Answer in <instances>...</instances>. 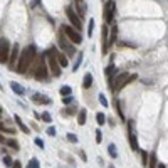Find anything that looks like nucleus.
I'll return each instance as SVG.
<instances>
[{
  "label": "nucleus",
  "mask_w": 168,
  "mask_h": 168,
  "mask_svg": "<svg viewBox=\"0 0 168 168\" xmlns=\"http://www.w3.org/2000/svg\"><path fill=\"white\" fill-rule=\"evenodd\" d=\"M29 67H30V74L34 76L35 79L42 81L47 77V64H46V61H44V56H39V57L35 56Z\"/></svg>",
  "instance_id": "obj_2"
},
{
  "label": "nucleus",
  "mask_w": 168,
  "mask_h": 168,
  "mask_svg": "<svg viewBox=\"0 0 168 168\" xmlns=\"http://www.w3.org/2000/svg\"><path fill=\"white\" fill-rule=\"evenodd\" d=\"M56 57H57V62H59V66H61V67H67V66H69V61H67V57H66L64 54H61L59 51L56 52Z\"/></svg>",
  "instance_id": "obj_16"
},
{
  "label": "nucleus",
  "mask_w": 168,
  "mask_h": 168,
  "mask_svg": "<svg viewBox=\"0 0 168 168\" xmlns=\"http://www.w3.org/2000/svg\"><path fill=\"white\" fill-rule=\"evenodd\" d=\"M35 54H37V52H35V46H27L22 52H20L19 61H17V67H15L20 74H25L29 71V66H30V62L34 61Z\"/></svg>",
  "instance_id": "obj_1"
},
{
  "label": "nucleus",
  "mask_w": 168,
  "mask_h": 168,
  "mask_svg": "<svg viewBox=\"0 0 168 168\" xmlns=\"http://www.w3.org/2000/svg\"><path fill=\"white\" fill-rule=\"evenodd\" d=\"M57 42H59L61 51L66 52V56H71V57H72V56L76 54V47L67 40V37H66V35L62 34V30H59V34H57Z\"/></svg>",
  "instance_id": "obj_5"
},
{
  "label": "nucleus",
  "mask_w": 168,
  "mask_h": 168,
  "mask_svg": "<svg viewBox=\"0 0 168 168\" xmlns=\"http://www.w3.org/2000/svg\"><path fill=\"white\" fill-rule=\"evenodd\" d=\"M94 24H96V22H94L93 19L89 20V25H88V37H91V35H93V30H94Z\"/></svg>",
  "instance_id": "obj_28"
},
{
  "label": "nucleus",
  "mask_w": 168,
  "mask_h": 168,
  "mask_svg": "<svg viewBox=\"0 0 168 168\" xmlns=\"http://www.w3.org/2000/svg\"><path fill=\"white\" fill-rule=\"evenodd\" d=\"M66 15H67V19H69V22H71V27L72 29H76L77 32L83 29V22H81V19L77 17V14H76V9L74 7H71L69 5L67 9H66Z\"/></svg>",
  "instance_id": "obj_7"
},
{
  "label": "nucleus",
  "mask_w": 168,
  "mask_h": 168,
  "mask_svg": "<svg viewBox=\"0 0 168 168\" xmlns=\"http://www.w3.org/2000/svg\"><path fill=\"white\" fill-rule=\"evenodd\" d=\"M76 5H77V17H83V15H86V3L83 2V0H76Z\"/></svg>",
  "instance_id": "obj_15"
},
{
  "label": "nucleus",
  "mask_w": 168,
  "mask_h": 168,
  "mask_svg": "<svg viewBox=\"0 0 168 168\" xmlns=\"http://www.w3.org/2000/svg\"><path fill=\"white\" fill-rule=\"evenodd\" d=\"M128 128H129V133H134V121H128Z\"/></svg>",
  "instance_id": "obj_41"
},
{
  "label": "nucleus",
  "mask_w": 168,
  "mask_h": 168,
  "mask_svg": "<svg viewBox=\"0 0 168 168\" xmlns=\"http://www.w3.org/2000/svg\"><path fill=\"white\" fill-rule=\"evenodd\" d=\"M157 168H166V165H163V163H161V165H158Z\"/></svg>",
  "instance_id": "obj_44"
},
{
  "label": "nucleus",
  "mask_w": 168,
  "mask_h": 168,
  "mask_svg": "<svg viewBox=\"0 0 168 168\" xmlns=\"http://www.w3.org/2000/svg\"><path fill=\"white\" fill-rule=\"evenodd\" d=\"M19 56H20V49H19V44L10 47V56H9V62H10V67L15 69V64L19 61Z\"/></svg>",
  "instance_id": "obj_10"
},
{
  "label": "nucleus",
  "mask_w": 168,
  "mask_h": 168,
  "mask_svg": "<svg viewBox=\"0 0 168 168\" xmlns=\"http://www.w3.org/2000/svg\"><path fill=\"white\" fill-rule=\"evenodd\" d=\"M138 77V74H131V76H128L126 72H120L116 77H109L108 79V84H109V88H113V93H118V91H121L125 86H128L131 81H134Z\"/></svg>",
  "instance_id": "obj_3"
},
{
  "label": "nucleus",
  "mask_w": 168,
  "mask_h": 168,
  "mask_svg": "<svg viewBox=\"0 0 168 168\" xmlns=\"http://www.w3.org/2000/svg\"><path fill=\"white\" fill-rule=\"evenodd\" d=\"M35 145H37L40 150H44V141L40 140V138H35Z\"/></svg>",
  "instance_id": "obj_37"
},
{
  "label": "nucleus",
  "mask_w": 168,
  "mask_h": 168,
  "mask_svg": "<svg viewBox=\"0 0 168 168\" xmlns=\"http://www.w3.org/2000/svg\"><path fill=\"white\" fill-rule=\"evenodd\" d=\"M27 168H40V163H39V160H37V158H30V161H29Z\"/></svg>",
  "instance_id": "obj_25"
},
{
  "label": "nucleus",
  "mask_w": 168,
  "mask_h": 168,
  "mask_svg": "<svg viewBox=\"0 0 168 168\" xmlns=\"http://www.w3.org/2000/svg\"><path fill=\"white\" fill-rule=\"evenodd\" d=\"M113 71H114V64H109L108 66V67H106V76H108V77H111V74H113Z\"/></svg>",
  "instance_id": "obj_32"
},
{
  "label": "nucleus",
  "mask_w": 168,
  "mask_h": 168,
  "mask_svg": "<svg viewBox=\"0 0 168 168\" xmlns=\"http://www.w3.org/2000/svg\"><path fill=\"white\" fill-rule=\"evenodd\" d=\"M96 121H98V125H104V123H106V116H104L103 113H98L96 114Z\"/></svg>",
  "instance_id": "obj_27"
},
{
  "label": "nucleus",
  "mask_w": 168,
  "mask_h": 168,
  "mask_svg": "<svg viewBox=\"0 0 168 168\" xmlns=\"http://www.w3.org/2000/svg\"><path fill=\"white\" fill-rule=\"evenodd\" d=\"M47 134H49V136H56V129H54V128H52V126H51V128L47 129Z\"/></svg>",
  "instance_id": "obj_42"
},
{
  "label": "nucleus",
  "mask_w": 168,
  "mask_h": 168,
  "mask_svg": "<svg viewBox=\"0 0 168 168\" xmlns=\"http://www.w3.org/2000/svg\"><path fill=\"white\" fill-rule=\"evenodd\" d=\"M114 9H116L114 2H113V0H108V2H106V5H104V22L106 24H113Z\"/></svg>",
  "instance_id": "obj_9"
},
{
  "label": "nucleus",
  "mask_w": 168,
  "mask_h": 168,
  "mask_svg": "<svg viewBox=\"0 0 168 168\" xmlns=\"http://www.w3.org/2000/svg\"><path fill=\"white\" fill-rule=\"evenodd\" d=\"M71 91H72L71 86H62L59 93H61V96H62V98H66V96H71Z\"/></svg>",
  "instance_id": "obj_23"
},
{
  "label": "nucleus",
  "mask_w": 168,
  "mask_h": 168,
  "mask_svg": "<svg viewBox=\"0 0 168 168\" xmlns=\"http://www.w3.org/2000/svg\"><path fill=\"white\" fill-rule=\"evenodd\" d=\"M81 61H83V52H79V54H77L76 64L72 66V71H77V69H79V66H81Z\"/></svg>",
  "instance_id": "obj_26"
},
{
  "label": "nucleus",
  "mask_w": 168,
  "mask_h": 168,
  "mask_svg": "<svg viewBox=\"0 0 168 168\" xmlns=\"http://www.w3.org/2000/svg\"><path fill=\"white\" fill-rule=\"evenodd\" d=\"M128 138H129V145H131V150L138 151V140H136V134H134V133H129V134H128Z\"/></svg>",
  "instance_id": "obj_17"
},
{
  "label": "nucleus",
  "mask_w": 168,
  "mask_h": 168,
  "mask_svg": "<svg viewBox=\"0 0 168 168\" xmlns=\"http://www.w3.org/2000/svg\"><path fill=\"white\" fill-rule=\"evenodd\" d=\"M62 103H64V104H71V103H72V96H66L64 99H62Z\"/></svg>",
  "instance_id": "obj_40"
},
{
  "label": "nucleus",
  "mask_w": 168,
  "mask_h": 168,
  "mask_svg": "<svg viewBox=\"0 0 168 168\" xmlns=\"http://www.w3.org/2000/svg\"><path fill=\"white\" fill-rule=\"evenodd\" d=\"M157 155L155 153H151L150 157H148V168H157Z\"/></svg>",
  "instance_id": "obj_21"
},
{
  "label": "nucleus",
  "mask_w": 168,
  "mask_h": 168,
  "mask_svg": "<svg viewBox=\"0 0 168 168\" xmlns=\"http://www.w3.org/2000/svg\"><path fill=\"white\" fill-rule=\"evenodd\" d=\"M3 163H5L7 166H12V163H14V161H12L10 157H5V158H3Z\"/></svg>",
  "instance_id": "obj_38"
},
{
  "label": "nucleus",
  "mask_w": 168,
  "mask_h": 168,
  "mask_svg": "<svg viewBox=\"0 0 168 168\" xmlns=\"http://www.w3.org/2000/svg\"><path fill=\"white\" fill-rule=\"evenodd\" d=\"M74 111H76L74 108H66L64 111H62V114H66V116H69V114H72V113H74Z\"/></svg>",
  "instance_id": "obj_35"
},
{
  "label": "nucleus",
  "mask_w": 168,
  "mask_h": 168,
  "mask_svg": "<svg viewBox=\"0 0 168 168\" xmlns=\"http://www.w3.org/2000/svg\"><path fill=\"white\" fill-rule=\"evenodd\" d=\"M108 153L111 155V158H118V150H116V145L109 143V146H108Z\"/></svg>",
  "instance_id": "obj_22"
},
{
  "label": "nucleus",
  "mask_w": 168,
  "mask_h": 168,
  "mask_svg": "<svg viewBox=\"0 0 168 168\" xmlns=\"http://www.w3.org/2000/svg\"><path fill=\"white\" fill-rule=\"evenodd\" d=\"M56 49L52 47V49H49V51L46 52V57H47V64H49V67H51V72L54 74L56 77H59L61 76V66L57 64V57H56Z\"/></svg>",
  "instance_id": "obj_4"
},
{
  "label": "nucleus",
  "mask_w": 168,
  "mask_h": 168,
  "mask_svg": "<svg viewBox=\"0 0 168 168\" xmlns=\"http://www.w3.org/2000/svg\"><path fill=\"white\" fill-rule=\"evenodd\" d=\"M10 47H12V46H10L9 39H5V37H2V39H0V62H2V64L9 62Z\"/></svg>",
  "instance_id": "obj_8"
},
{
  "label": "nucleus",
  "mask_w": 168,
  "mask_h": 168,
  "mask_svg": "<svg viewBox=\"0 0 168 168\" xmlns=\"http://www.w3.org/2000/svg\"><path fill=\"white\" fill-rule=\"evenodd\" d=\"M101 140H103V133H101V131L98 129V131H96V141H98V143H101Z\"/></svg>",
  "instance_id": "obj_39"
},
{
  "label": "nucleus",
  "mask_w": 168,
  "mask_h": 168,
  "mask_svg": "<svg viewBox=\"0 0 168 168\" xmlns=\"http://www.w3.org/2000/svg\"><path fill=\"white\" fill-rule=\"evenodd\" d=\"M116 39H118V25H116V24H113L111 34H108V47L113 46V44L116 42Z\"/></svg>",
  "instance_id": "obj_12"
},
{
  "label": "nucleus",
  "mask_w": 168,
  "mask_h": 168,
  "mask_svg": "<svg viewBox=\"0 0 168 168\" xmlns=\"http://www.w3.org/2000/svg\"><path fill=\"white\" fill-rule=\"evenodd\" d=\"M86 116H88V111H86V109H81L79 114H77V123H79L81 126L86 123Z\"/></svg>",
  "instance_id": "obj_20"
},
{
  "label": "nucleus",
  "mask_w": 168,
  "mask_h": 168,
  "mask_svg": "<svg viewBox=\"0 0 168 168\" xmlns=\"http://www.w3.org/2000/svg\"><path fill=\"white\" fill-rule=\"evenodd\" d=\"M101 34H103V54H106V52H108V34H109V32H108V27H103V29H101Z\"/></svg>",
  "instance_id": "obj_13"
},
{
  "label": "nucleus",
  "mask_w": 168,
  "mask_h": 168,
  "mask_svg": "<svg viewBox=\"0 0 168 168\" xmlns=\"http://www.w3.org/2000/svg\"><path fill=\"white\" fill-rule=\"evenodd\" d=\"M108 168H114V166H113V165H109V166H108Z\"/></svg>",
  "instance_id": "obj_45"
},
{
  "label": "nucleus",
  "mask_w": 168,
  "mask_h": 168,
  "mask_svg": "<svg viewBox=\"0 0 168 168\" xmlns=\"http://www.w3.org/2000/svg\"><path fill=\"white\" fill-rule=\"evenodd\" d=\"M99 103H101V106H104V108H108V99H106V96L104 94H99Z\"/></svg>",
  "instance_id": "obj_29"
},
{
  "label": "nucleus",
  "mask_w": 168,
  "mask_h": 168,
  "mask_svg": "<svg viewBox=\"0 0 168 168\" xmlns=\"http://www.w3.org/2000/svg\"><path fill=\"white\" fill-rule=\"evenodd\" d=\"M116 109H118V114H120L121 121H125V114H123V109H121V103H120V101L116 103Z\"/></svg>",
  "instance_id": "obj_31"
},
{
  "label": "nucleus",
  "mask_w": 168,
  "mask_h": 168,
  "mask_svg": "<svg viewBox=\"0 0 168 168\" xmlns=\"http://www.w3.org/2000/svg\"><path fill=\"white\" fill-rule=\"evenodd\" d=\"M10 168H22V163H20V161H15V163H12Z\"/></svg>",
  "instance_id": "obj_43"
},
{
  "label": "nucleus",
  "mask_w": 168,
  "mask_h": 168,
  "mask_svg": "<svg viewBox=\"0 0 168 168\" xmlns=\"http://www.w3.org/2000/svg\"><path fill=\"white\" fill-rule=\"evenodd\" d=\"M14 120H15V123H17V126H19V128L22 129V131H24V133H30V129H29L25 125H24V121L20 120V116H17V114H15V116H14Z\"/></svg>",
  "instance_id": "obj_18"
},
{
  "label": "nucleus",
  "mask_w": 168,
  "mask_h": 168,
  "mask_svg": "<svg viewBox=\"0 0 168 168\" xmlns=\"http://www.w3.org/2000/svg\"><path fill=\"white\" fill-rule=\"evenodd\" d=\"M91 86H93V74H89V72H88V74L84 76V81H83V88H84V89H89V88H91Z\"/></svg>",
  "instance_id": "obj_19"
},
{
  "label": "nucleus",
  "mask_w": 168,
  "mask_h": 168,
  "mask_svg": "<svg viewBox=\"0 0 168 168\" xmlns=\"http://www.w3.org/2000/svg\"><path fill=\"white\" fill-rule=\"evenodd\" d=\"M7 145H9L10 148H14V150H19V143H17V140H9V141H7Z\"/></svg>",
  "instance_id": "obj_30"
},
{
  "label": "nucleus",
  "mask_w": 168,
  "mask_h": 168,
  "mask_svg": "<svg viewBox=\"0 0 168 168\" xmlns=\"http://www.w3.org/2000/svg\"><path fill=\"white\" fill-rule=\"evenodd\" d=\"M140 155H141V163L143 165H148V151H145V150H140Z\"/></svg>",
  "instance_id": "obj_24"
},
{
  "label": "nucleus",
  "mask_w": 168,
  "mask_h": 168,
  "mask_svg": "<svg viewBox=\"0 0 168 168\" xmlns=\"http://www.w3.org/2000/svg\"><path fill=\"white\" fill-rule=\"evenodd\" d=\"M0 131H3V133H10V134H14V133H15L14 129H10V128H5V126H3V123H0Z\"/></svg>",
  "instance_id": "obj_33"
},
{
  "label": "nucleus",
  "mask_w": 168,
  "mask_h": 168,
  "mask_svg": "<svg viewBox=\"0 0 168 168\" xmlns=\"http://www.w3.org/2000/svg\"><path fill=\"white\" fill-rule=\"evenodd\" d=\"M61 30H62V34L66 35V37H67L69 42L76 44V46L83 42V35H81L79 32L76 30V29H72L71 25H62V29H61Z\"/></svg>",
  "instance_id": "obj_6"
},
{
  "label": "nucleus",
  "mask_w": 168,
  "mask_h": 168,
  "mask_svg": "<svg viewBox=\"0 0 168 168\" xmlns=\"http://www.w3.org/2000/svg\"><path fill=\"white\" fill-rule=\"evenodd\" d=\"M40 120H44L46 123H51V121H52V118H51V114H49V113H42V116H40Z\"/></svg>",
  "instance_id": "obj_34"
},
{
  "label": "nucleus",
  "mask_w": 168,
  "mask_h": 168,
  "mask_svg": "<svg viewBox=\"0 0 168 168\" xmlns=\"http://www.w3.org/2000/svg\"><path fill=\"white\" fill-rule=\"evenodd\" d=\"M10 88H12V91H14L15 94H19V96H22V94L25 93L24 86H22V84H19V83H15V81H12V83H10Z\"/></svg>",
  "instance_id": "obj_14"
},
{
  "label": "nucleus",
  "mask_w": 168,
  "mask_h": 168,
  "mask_svg": "<svg viewBox=\"0 0 168 168\" xmlns=\"http://www.w3.org/2000/svg\"><path fill=\"white\" fill-rule=\"evenodd\" d=\"M32 101L34 103H40V104H51V98L44 96V94H32Z\"/></svg>",
  "instance_id": "obj_11"
},
{
  "label": "nucleus",
  "mask_w": 168,
  "mask_h": 168,
  "mask_svg": "<svg viewBox=\"0 0 168 168\" xmlns=\"http://www.w3.org/2000/svg\"><path fill=\"white\" fill-rule=\"evenodd\" d=\"M67 140L72 141V143H77V136H76V134H72V133H69L67 134Z\"/></svg>",
  "instance_id": "obj_36"
}]
</instances>
